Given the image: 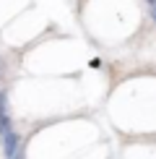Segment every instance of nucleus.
Wrapping results in <instances>:
<instances>
[{
	"mask_svg": "<svg viewBox=\"0 0 156 159\" xmlns=\"http://www.w3.org/2000/svg\"><path fill=\"white\" fill-rule=\"evenodd\" d=\"M3 151H5V157H8V159H18L21 143H18V133H16V130L3 133Z\"/></svg>",
	"mask_w": 156,
	"mask_h": 159,
	"instance_id": "nucleus-1",
	"label": "nucleus"
},
{
	"mask_svg": "<svg viewBox=\"0 0 156 159\" xmlns=\"http://www.w3.org/2000/svg\"><path fill=\"white\" fill-rule=\"evenodd\" d=\"M11 128V117H8V107H5V94L0 91V136L3 133H8Z\"/></svg>",
	"mask_w": 156,
	"mask_h": 159,
	"instance_id": "nucleus-2",
	"label": "nucleus"
},
{
	"mask_svg": "<svg viewBox=\"0 0 156 159\" xmlns=\"http://www.w3.org/2000/svg\"><path fill=\"white\" fill-rule=\"evenodd\" d=\"M151 16H154V21H156V5H151Z\"/></svg>",
	"mask_w": 156,
	"mask_h": 159,
	"instance_id": "nucleus-3",
	"label": "nucleus"
},
{
	"mask_svg": "<svg viewBox=\"0 0 156 159\" xmlns=\"http://www.w3.org/2000/svg\"><path fill=\"white\" fill-rule=\"evenodd\" d=\"M148 5H156V0H148Z\"/></svg>",
	"mask_w": 156,
	"mask_h": 159,
	"instance_id": "nucleus-4",
	"label": "nucleus"
}]
</instances>
